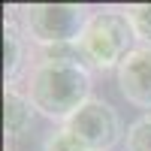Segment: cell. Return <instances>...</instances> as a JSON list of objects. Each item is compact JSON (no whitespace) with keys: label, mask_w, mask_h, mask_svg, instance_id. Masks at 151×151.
I'll return each instance as SVG.
<instances>
[{"label":"cell","mask_w":151,"mask_h":151,"mask_svg":"<svg viewBox=\"0 0 151 151\" xmlns=\"http://www.w3.org/2000/svg\"><path fill=\"white\" fill-rule=\"evenodd\" d=\"M91 70L70 60H40L30 70L24 94L40 115L67 124L91 100Z\"/></svg>","instance_id":"6da1fadb"},{"label":"cell","mask_w":151,"mask_h":151,"mask_svg":"<svg viewBox=\"0 0 151 151\" xmlns=\"http://www.w3.org/2000/svg\"><path fill=\"white\" fill-rule=\"evenodd\" d=\"M42 151H91L88 145H82L76 136L67 130V127H60L55 133H48L45 136V142H42Z\"/></svg>","instance_id":"30bf717a"},{"label":"cell","mask_w":151,"mask_h":151,"mask_svg":"<svg viewBox=\"0 0 151 151\" xmlns=\"http://www.w3.org/2000/svg\"><path fill=\"white\" fill-rule=\"evenodd\" d=\"M33 121V103L27 100V94L15 91V88H6L3 91V127H6V136L15 139L24 130L30 127Z\"/></svg>","instance_id":"52a82bcc"},{"label":"cell","mask_w":151,"mask_h":151,"mask_svg":"<svg viewBox=\"0 0 151 151\" xmlns=\"http://www.w3.org/2000/svg\"><path fill=\"white\" fill-rule=\"evenodd\" d=\"M24 58H27V36H24L18 15H9L3 18V76H6V88L15 85L18 73L24 67Z\"/></svg>","instance_id":"8992f818"},{"label":"cell","mask_w":151,"mask_h":151,"mask_svg":"<svg viewBox=\"0 0 151 151\" xmlns=\"http://www.w3.org/2000/svg\"><path fill=\"white\" fill-rule=\"evenodd\" d=\"M124 12L133 21V30L139 36V42L151 45V3H136V6H127Z\"/></svg>","instance_id":"9c48e42d"},{"label":"cell","mask_w":151,"mask_h":151,"mask_svg":"<svg viewBox=\"0 0 151 151\" xmlns=\"http://www.w3.org/2000/svg\"><path fill=\"white\" fill-rule=\"evenodd\" d=\"M136 45H139V36L133 30V21L121 9L91 12L79 40L85 64L91 70H118Z\"/></svg>","instance_id":"7a4b0ae2"},{"label":"cell","mask_w":151,"mask_h":151,"mask_svg":"<svg viewBox=\"0 0 151 151\" xmlns=\"http://www.w3.org/2000/svg\"><path fill=\"white\" fill-rule=\"evenodd\" d=\"M118 88L127 103L151 109V45H136L118 67Z\"/></svg>","instance_id":"5b68a950"},{"label":"cell","mask_w":151,"mask_h":151,"mask_svg":"<svg viewBox=\"0 0 151 151\" xmlns=\"http://www.w3.org/2000/svg\"><path fill=\"white\" fill-rule=\"evenodd\" d=\"M124 145H127V151H151V115L133 121L127 127Z\"/></svg>","instance_id":"ba28073f"},{"label":"cell","mask_w":151,"mask_h":151,"mask_svg":"<svg viewBox=\"0 0 151 151\" xmlns=\"http://www.w3.org/2000/svg\"><path fill=\"white\" fill-rule=\"evenodd\" d=\"M88 18H91V12L76 3H30L18 12V24L27 42L40 48L79 42Z\"/></svg>","instance_id":"3957f363"},{"label":"cell","mask_w":151,"mask_h":151,"mask_svg":"<svg viewBox=\"0 0 151 151\" xmlns=\"http://www.w3.org/2000/svg\"><path fill=\"white\" fill-rule=\"evenodd\" d=\"M64 127L82 145H88L91 151H112V148L118 145L121 133H124L118 112L112 109L106 100H97V97L88 100V103L64 124Z\"/></svg>","instance_id":"277c9868"}]
</instances>
